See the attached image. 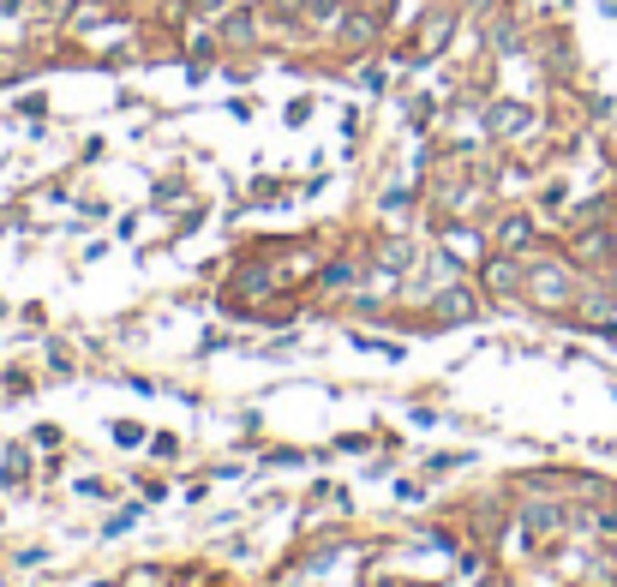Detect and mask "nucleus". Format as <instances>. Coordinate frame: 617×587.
I'll list each match as a JSON object with an SVG mask.
<instances>
[{
  "mask_svg": "<svg viewBox=\"0 0 617 587\" xmlns=\"http://www.w3.org/2000/svg\"><path fill=\"white\" fill-rule=\"evenodd\" d=\"M534 126V108H522V102H492L486 108V132L492 138H522Z\"/></svg>",
  "mask_w": 617,
  "mask_h": 587,
  "instance_id": "2",
  "label": "nucleus"
},
{
  "mask_svg": "<svg viewBox=\"0 0 617 587\" xmlns=\"http://www.w3.org/2000/svg\"><path fill=\"white\" fill-rule=\"evenodd\" d=\"M192 6H204V12H216V6H228V0H192Z\"/></svg>",
  "mask_w": 617,
  "mask_h": 587,
  "instance_id": "11",
  "label": "nucleus"
},
{
  "mask_svg": "<svg viewBox=\"0 0 617 587\" xmlns=\"http://www.w3.org/2000/svg\"><path fill=\"white\" fill-rule=\"evenodd\" d=\"M24 474V450H6V468H0V480H18Z\"/></svg>",
  "mask_w": 617,
  "mask_h": 587,
  "instance_id": "10",
  "label": "nucleus"
},
{
  "mask_svg": "<svg viewBox=\"0 0 617 587\" xmlns=\"http://www.w3.org/2000/svg\"><path fill=\"white\" fill-rule=\"evenodd\" d=\"M408 258H414V252H408L402 240H396V246H384V270H408Z\"/></svg>",
  "mask_w": 617,
  "mask_h": 587,
  "instance_id": "9",
  "label": "nucleus"
},
{
  "mask_svg": "<svg viewBox=\"0 0 617 587\" xmlns=\"http://www.w3.org/2000/svg\"><path fill=\"white\" fill-rule=\"evenodd\" d=\"M552 528H558V510H552V504L528 510V534H552Z\"/></svg>",
  "mask_w": 617,
  "mask_h": 587,
  "instance_id": "7",
  "label": "nucleus"
},
{
  "mask_svg": "<svg viewBox=\"0 0 617 587\" xmlns=\"http://www.w3.org/2000/svg\"><path fill=\"white\" fill-rule=\"evenodd\" d=\"M492 288H498V294H510V288H516V264H504V258H498V264H492Z\"/></svg>",
  "mask_w": 617,
  "mask_h": 587,
  "instance_id": "8",
  "label": "nucleus"
},
{
  "mask_svg": "<svg viewBox=\"0 0 617 587\" xmlns=\"http://www.w3.org/2000/svg\"><path fill=\"white\" fill-rule=\"evenodd\" d=\"M372 36H378V12H348V18H342V42L360 48V42H372Z\"/></svg>",
  "mask_w": 617,
  "mask_h": 587,
  "instance_id": "3",
  "label": "nucleus"
},
{
  "mask_svg": "<svg viewBox=\"0 0 617 587\" xmlns=\"http://www.w3.org/2000/svg\"><path fill=\"white\" fill-rule=\"evenodd\" d=\"M528 234H534V222H528V216H510L498 240H504V252H522V246H528Z\"/></svg>",
  "mask_w": 617,
  "mask_h": 587,
  "instance_id": "5",
  "label": "nucleus"
},
{
  "mask_svg": "<svg viewBox=\"0 0 617 587\" xmlns=\"http://www.w3.org/2000/svg\"><path fill=\"white\" fill-rule=\"evenodd\" d=\"M450 30H456V18H450V12H438V18L426 24V48H444V42H450Z\"/></svg>",
  "mask_w": 617,
  "mask_h": 587,
  "instance_id": "6",
  "label": "nucleus"
},
{
  "mask_svg": "<svg viewBox=\"0 0 617 587\" xmlns=\"http://www.w3.org/2000/svg\"><path fill=\"white\" fill-rule=\"evenodd\" d=\"M528 294H534L540 306H570V300H576V282H570L564 264H540V270L528 276Z\"/></svg>",
  "mask_w": 617,
  "mask_h": 587,
  "instance_id": "1",
  "label": "nucleus"
},
{
  "mask_svg": "<svg viewBox=\"0 0 617 587\" xmlns=\"http://www.w3.org/2000/svg\"><path fill=\"white\" fill-rule=\"evenodd\" d=\"M282 6H300V0H282Z\"/></svg>",
  "mask_w": 617,
  "mask_h": 587,
  "instance_id": "12",
  "label": "nucleus"
},
{
  "mask_svg": "<svg viewBox=\"0 0 617 587\" xmlns=\"http://www.w3.org/2000/svg\"><path fill=\"white\" fill-rule=\"evenodd\" d=\"M438 318H450V324H468V318H474V300H468L462 288H444V294H438Z\"/></svg>",
  "mask_w": 617,
  "mask_h": 587,
  "instance_id": "4",
  "label": "nucleus"
}]
</instances>
